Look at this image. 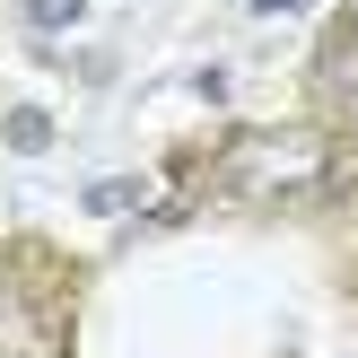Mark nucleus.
I'll return each instance as SVG.
<instances>
[{"label": "nucleus", "instance_id": "obj_1", "mask_svg": "<svg viewBox=\"0 0 358 358\" xmlns=\"http://www.w3.org/2000/svg\"><path fill=\"white\" fill-rule=\"evenodd\" d=\"M324 166H332V149L315 131H245L219 157V184L236 201H297V192L324 184Z\"/></svg>", "mask_w": 358, "mask_h": 358}, {"label": "nucleus", "instance_id": "obj_2", "mask_svg": "<svg viewBox=\"0 0 358 358\" xmlns=\"http://www.w3.org/2000/svg\"><path fill=\"white\" fill-rule=\"evenodd\" d=\"M0 358H62V306H27L0 289Z\"/></svg>", "mask_w": 358, "mask_h": 358}, {"label": "nucleus", "instance_id": "obj_3", "mask_svg": "<svg viewBox=\"0 0 358 358\" xmlns=\"http://www.w3.org/2000/svg\"><path fill=\"white\" fill-rule=\"evenodd\" d=\"M315 96H324V114L358 122V27L324 35V52H315Z\"/></svg>", "mask_w": 358, "mask_h": 358}, {"label": "nucleus", "instance_id": "obj_4", "mask_svg": "<svg viewBox=\"0 0 358 358\" xmlns=\"http://www.w3.org/2000/svg\"><path fill=\"white\" fill-rule=\"evenodd\" d=\"M79 9H87V0H27V27L35 35H62V27H79Z\"/></svg>", "mask_w": 358, "mask_h": 358}, {"label": "nucleus", "instance_id": "obj_5", "mask_svg": "<svg viewBox=\"0 0 358 358\" xmlns=\"http://www.w3.org/2000/svg\"><path fill=\"white\" fill-rule=\"evenodd\" d=\"M44 140H52V122L35 114V105H17L9 114V149H44Z\"/></svg>", "mask_w": 358, "mask_h": 358}, {"label": "nucleus", "instance_id": "obj_6", "mask_svg": "<svg viewBox=\"0 0 358 358\" xmlns=\"http://www.w3.org/2000/svg\"><path fill=\"white\" fill-rule=\"evenodd\" d=\"M140 201V184H96V192H87V210H131Z\"/></svg>", "mask_w": 358, "mask_h": 358}, {"label": "nucleus", "instance_id": "obj_7", "mask_svg": "<svg viewBox=\"0 0 358 358\" xmlns=\"http://www.w3.org/2000/svg\"><path fill=\"white\" fill-rule=\"evenodd\" d=\"M254 17H297V9H315V0H245Z\"/></svg>", "mask_w": 358, "mask_h": 358}]
</instances>
